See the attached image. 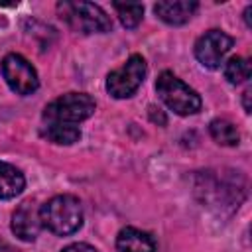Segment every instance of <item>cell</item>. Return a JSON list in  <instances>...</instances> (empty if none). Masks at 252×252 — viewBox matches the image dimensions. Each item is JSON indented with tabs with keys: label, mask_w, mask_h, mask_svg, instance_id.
<instances>
[{
	"label": "cell",
	"mask_w": 252,
	"mask_h": 252,
	"mask_svg": "<svg viewBox=\"0 0 252 252\" xmlns=\"http://www.w3.org/2000/svg\"><path fill=\"white\" fill-rule=\"evenodd\" d=\"M116 248L118 252H158V242L146 230L124 226L116 236Z\"/></svg>",
	"instance_id": "8fae6325"
},
{
	"label": "cell",
	"mask_w": 252,
	"mask_h": 252,
	"mask_svg": "<svg viewBox=\"0 0 252 252\" xmlns=\"http://www.w3.org/2000/svg\"><path fill=\"white\" fill-rule=\"evenodd\" d=\"M26 187L24 173L6 161H0V199H14Z\"/></svg>",
	"instance_id": "7c38bea8"
},
{
	"label": "cell",
	"mask_w": 252,
	"mask_h": 252,
	"mask_svg": "<svg viewBox=\"0 0 252 252\" xmlns=\"http://www.w3.org/2000/svg\"><path fill=\"white\" fill-rule=\"evenodd\" d=\"M2 75H4V81L8 83V87L16 94H22V96L33 94L39 87L37 71L20 53H8L2 59Z\"/></svg>",
	"instance_id": "52a82bcc"
},
{
	"label": "cell",
	"mask_w": 252,
	"mask_h": 252,
	"mask_svg": "<svg viewBox=\"0 0 252 252\" xmlns=\"http://www.w3.org/2000/svg\"><path fill=\"white\" fill-rule=\"evenodd\" d=\"M199 191L205 193V201L211 207L234 209L240 205V201L246 195V183L238 175V171H236V175H234V171H230V175H219V173L207 171L205 173V185Z\"/></svg>",
	"instance_id": "5b68a950"
},
{
	"label": "cell",
	"mask_w": 252,
	"mask_h": 252,
	"mask_svg": "<svg viewBox=\"0 0 252 252\" xmlns=\"http://www.w3.org/2000/svg\"><path fill=\"white\" fill-rule=\"evenodd\" d=\"M59 18L79 33H106L112 30V20L106 12L93 2H59Z\"/></svg>",
	"instance_id": "7a4b0ae2"
},
{
	"label": "cell",
	"mask_w": 252,
	"mask_h": 252,
	"mask_svg": "<svg viewBox=\"0 0 252 252\" xmlns=\"http://www.w3.org/2000/svg\"><path fill=\"white\" fill-rule=\"evenodd\" d=\"M39 219L49 232L57 236H69L77 232L83 224L81 201L75 195H67V193L55 195L39 207Z\"/></svg>",
	"instance_id": "6da1fadb"
},
{
	"label": "cell",
	"mask_w": 252,
	"mask_h": 252,
	"mask_svg": "<svg viewBox=\"0 0 252 252\" xmlns=\"http://www.w3.org/2000/svg\"><path fill=\"white\" fill-rule=\"evenodd\" d=\"M0 252H18V250L12 248L10 244H0Z\"/></svg>",
	"instance_id": "44dd1931"
},
{
	"label": "cell",
	"mask_w": 252,
	"mask_h": 252,
	"mask_svg": "<svg viewBox=\"0 0 252 252\" xmlns=\"http://www.w3.org/2000/svg\"><path fill=\"white\" fill-rule=\"evenodd\" d=\"M156 91H158V96L161 98V102L179 116L197 114L203 106L199 93L195 89H191L187 83H183L171 71L159 73V77L156 81Z\"/></svg>",
	"instance_id": "3957f363"
},
{
	"label": "cell",
	"mask_w": 252,
	"mask_h": 252,
	"mask_svg": "<svg viewBox=\"0 0 252 252\" xmlns=\"http://www.w3.org/2000/svg\"><path fill=\"white\" fill-rule=\"evenodd\" d=\"M96 110V102L87 93H65L53 98L43 108V118L47 122H61V124H79L91 118Z\"/></svg>",
	"instance_id": "277c9868"
},
{
	"label": "cell",
	"mask_w": 252,
	"mask_h": 252,
	"mask_svg": "<svg viewBox=\"0 0 252 252\" xmlns=\"http://www.w3.org/2000/svg\"><path fill=\"white\" fill-rule=\"evenodd\" d=\"M250 93H252L250 87L242 93V106H244V112H246V114H250Z\"/></svg>",
	"instance_id": "d6986e66"
},
{
	"label": "cell",
	"mask_w": 252,
	"mask_h": 252,
	"mask_svg": "<svg viewBox=\"0 0 252 252\" xmlns=\"http://www.w3.org/2000/svg\"><path fill=\"white\" fill-rule=\"evenodd\" d=\"M197 8H199V4L193 0L191 2L189 0H173V2H158L154 6V12L161 22H165L169 26H183L193 18Z\"/></svg>",
	"instance_id": "30bf717a"
},
{
	"label": "cell",
	"mask_w": 252,
	"mask_h": 252,
	"mask_svg": "<svg viewBox=\"0 0 252 252\" xmlns=\"http://www.w3.org/2000/svg\"><path fill=\"white\" fill-rule=\"evenodd\" d=\"M250 12H252V6H246L244 10V20H246V26L250 28Z\"/></svg>",
	"instance_id": "ffe728a7"
},
{
	"label": "cell",
	"mask_w": 252,
	"mask_h": 252,
	"mask_svg": "<svg viewBox=\"0 0 252 252\" xmlns=\"http://www.w3.org/2000/svg\"><path fill=\"white\" fill-rule=\"evenodd\" d=\"M224 79L230 83V85H240V83H246L250 79V61L246 57H240V55H232L226 63H224Z\"/></svg>",
	"instance_id": "9a60e30c"
},
{
	"label": "cell",
	"mask_w": 252,
	"mask_h": 252,
	"mask_svg": "<svg viewBox=\"0 0 252 252\" xmlns=\"http://www.w3.org/2000/svg\"><path fill=\"white\" fill-rule=\"evenodd\" d=\"M61 252H98V250H96V248H93L91 244H85V242H75V244L65 246Z\"/></svg>",
	"instance_id": "e0dca14e"
},
{
	"label": "cell",
	"mask_w": 252,
	"mask_h": 252,
	"mask_svg": "<svg viewBox=\"0 0 252 252\" xmlns=\"http://www.w3.org/2000/svg\"><path fill=\"white\" fill-rule=\"evenodd\" d=\"M41 136L59 146H71L81 140V130L75 124H61V122H47L41 130Z\"/></svg>",
	"instance_id": "4fadbf2b"
},
{
	"label": "cell",
	"mask_w": 252,
	"mask_h": 252,
	"mask_svg": "<svg viewBox=\"0 0 252 252\" xmlns=\"http://www.w3.org/2000/svg\"><path fill=\"white\" fill-rule=\"evenodd\" d=\"M146 73H148L146 59L142 55L134 53L126 59V63L122 67H118L106 75V93L114 98H128L140 89Z\"/></svg>",
	"instance_id": "8992f818"
},
{
	"label": "cell",
	"mask_w": 252,
	"mask_h": 252,
	"mask_svg": "<svg viewBox=\"0 0 252 252\" xmlns=\"http://www.w3.org/2000/svg\"><path fill=\"white\" fill-rule=\"evenodd\" d=\"M234 39L224 33L222 30H209L205 32L193 47L197 61L207 69H219L224 61V55L232 49Z\"/></svg>",
	"instance_id": "ba28073f"
},
{
	"label": "cell",
	"mask_w": 252,
	"mask_h": 252,
	"mask_svg": "<svg viewBox=\"0 0 252 252\" xmlns=\"http://www.w3.org/2000/svg\"><path fill=\"white\" fill-rule=\"evenodd\" d=\"M12 232L24 240V242H33L39 236L41 230V219H39V207H35V201L28 199L18 205V209L12 213Z\"/></svg>",
	"instance_id": "9c48e42d"
},
{
	"label": "cell",
	"mask_w": 252,
	"mask_h": 252,
	"mask_svg": "<svg viewBox=\"0 0 252 252\" xmlns=\"http://www.w3.org/2000/svg\"><path fill=\"white\" fill-rule=\"evenodd\" d=\"M150 118H152L154 122H158L159 126H163V124H165V114L161 112V108H156V106H150Z\"/></svg>",
	"instance_id": "ac0fdd59"
},
{
	"label": "cell",
	"mask_w": 252,
	"mask_h": 252,
	"mask_svg": "<svg viewBox=\"0 0 252 252\" xmlns=\"http://www.w3.org/2000/svg\"><path fill=\"white\" fill-rule=\"evenodd\" d=\"M209 134H211V138H213L219 146L234 148V146H238V142H240L238 128H236L230 120H226V118H215V120L209 124Z\"/></svg>",
	"instance_id": "5bb4252c"
},
{
	"label": "cell",
	"mask_w": 252,
	"mask_h": 252,
	"mask_svg": "<svg viewBox=\"0 0 252 252\" xmlns=\"http://www.w3.org/2000/svg\"><path fill=\"white\" fill-rule=\"evenodd\" d=\"M118 20L122 22L124 28L128 30H134L138 28V24L142 22L144 18V6L142 4H132V2H114L112 4Z\"/></svg>",
	"instance_id": "2e32d148"
}]
</instances>
